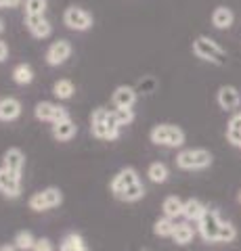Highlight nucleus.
I'll use <instances>...</instances> for the list:
<instances>
[{"mask_svg":"<svg viewBox=\"0 0 241 251\" xmlns=\"http://www.w3.org/2000/svg\"><path fill=\"white\" fill-rule=\"evenodd\" d=\"M90 132L95 138L101 140H115L120 136V126L115 122L113 111L99 107L90 115Z\"/></svg>","mask_w":241,"mask_h":251,"instance_id":"nucleus-1","label":"nucleus"},{"mask_svg":"<svg viewBox=\"0 0 241 251\" xmlns=\"http://www.w3.org/2000/svg\"><path fill=\"white\" fill-rule=\"evenodd\" d=\"M193 54L206 63H212V65H224L227 63V50L208 36H197L193 40Z\"/></svg>","mask_w":241,"mask_h":251,"instance_id":"nucleus-2","label":"nucleus"},{"mask_svg":"<svg viewBox=\"0 0 241 251\" xmlns=\"http://www.w3.org/2000/svg\"><path fill=\"white\" fill-rule=\"evenodd\" d=\"M149 138L153 145L176 149L185 145V132L174 124H160L149 132Z\"/></svg>","mask_w":241,"mask_h":251,"instance_id":"nucleus-3","label":"nucleus"},{"mask_svg":"<svg viewBox=\"0 0 241 251\" xmlns=\"http://www.w3.org/2000/svg\"><path fill=\"white\" fill-rule=\"evenodd\" d=\"M212 153L206 151V149H187L176 155V166L181 170H206L212 166Z\"/></svg>","mask_w":241,"mask_h":251,"instance_id":"nucleus-4","label":"nucleus"},{"mask_svg":"<svg viewBox=\"0 0 241 251\" xmlns=\"http://www.w3.org/2000/svg\"><path fill=\"white\" fill-rule=\"evenodd\" d=\"M61 203H63V193L55 186H49L40 193H34L32 197H29L27 205L34 211H46V209H53V207L61 205Z\"/></svg>","mask_w":241,"mask_h":251,"instance_id":"nucleus-5","label":"nucleus"},{"mask_svg":"<svg viewBox=\"0 0 241 251\" xmlns=\"http://www.w3.org/2000/svg\"><path fill=\"white\" fill-rule=\"evenodd\" d=\"M63 23L72 31H88L92 27V15L82 6H67L63 11Z\"/></svg>","mask_w":241,"mask_h":251,"instance_id":"nucleus-6","label":"nucleus"},{"mask_svg":"<svg viewBox=\"0 0 241 251\" xmlns=\"http://www.w3.org/2000/svg\"><path fill=\"white\" fill-rule=\"evenodd\" d=\"M197 228H199V234L204 237L208 243H214L216 237H218V230H220V216H218V211L216 209H208L204 211V216H201L197 220Z\"/></svg>","mask_w":241,"mask_h":251,"instance_id":"nucleus-7","label":"nucleus"},{"mask_svg":"<svg viewBox=\"0 0 241 251\" xmlns=\"http://www.w3.org/2000/svg\"><path fill=\"white\" fill-rule=\"evenodd\" d=\"M72 42L69 40H57V42H53L49 49H46V54H44V59L46 63H49L51 67H59V65H63V63L72 57Z\"/></svg>","mask_w":241,"mask_h":251,"instance_id":"nucleus-8","label":"nucleus"},{"mask_svg":"<svg viewBox=\"0 0 241 251\" xmlns=\"http://www.w3.org/2000/svg\"><path fill=\"white\" fill-rule=\"evenodd\" d=\"M34 115L38 117L40 122H59V120H65L69 117L67 109L61 107V105H55V103H49V100H42V103H38L36 109H34Z\"/></svg>","mask_w":241,"mask_h":251,"instance_id":"nucleus-9","label":"nucleus"},{"mask_svg":"<svg viewBox=\"0 0 241 251\" xmlns=\"http://www.w3.org/2000/svg\"><path fill=\"white\" fill-rule=\"evenodd\" d=\"M0 193L11 199H17L21 195V176L13 174V172L6 170L4 166L0 168Z\"/></svg>","mask_w":241,"mask_h":251,"instance_id":"nucleus-10","label":"nucleus"},{"mask_svg":"<svg viewBox=\"0 0 241 251\" xmlns=\"http://www.w3.org/2000/svg\"><path fill=\"white\" fill-rule=\"evenodd\" d=\"M26 27L38 40H44V38L53 34V25L44 15H26Z\"/></svg>","mask_w":241,"mask_h":251,"instance_id":"nucleus-11","label":"nucleus"},{"mask_svg":"<svg viewBox=\"0 0 241 251\" xmlns=\"http://www.w3.org/2000/svg\"><path fill=\"white\" fill-rule=\"evenodd\" d=\"M216 100H218V107L224 109V111H233L237 109L241 103V97H239V90L235 86H220L218 94H216Z\"/></svg>","mask_w":241,"mask_h":251,"instance_id":"nucleus-12","label":"nucleus"},{"mask_svg":"<svg viewBox=\"0 0 241 251\" xmlns=\"http://www.w3.org/2000/svg\"><path fill=\"white\" fill-rule=\"evenodd\" d=\"M136 182H141V180H138L136 170H132V168L120 170L118 174L113 176V180H111V193H113V195H120L124 188H128V186L136 184Z\"/></svg>","mask_w":241,"mask_h":251,"instance_id":"nucleus-13","label":"nucleus"},{"mask_svg":"<svg viewBox=\"0 0 241 251\" xmlns=\"http://www.w3.org/2000/svg\"><path fill=\"white\" fill-rule=\"evenodd\" d=\"M233 23H235V13H233L231 6H216L212 11V25L216 29H231Z\"/></svg>","mask_w":241,"mask_h":251,"instance_id":"nucleus-14","label":"nucleus"},{"mask_svg":"<svg viewBox=\"0 0 241 251\" xmlns=\"http://www.w3.org/2000/svg\"><path fill=\"white\" fill-rule=\"evenodd\" d=\"M4 168L11 170L13 174H23V166H26V155H23L21 149H9V151L4 153Z\"/></svg>","mask_w":241,"mask_h":251,"instance_id":"nucleus-15","label":"nucleus"},{"mask_svg":"<svg viewBox=\"0 0 241 251\" xmlns=\"http://www.w3.org/2000/svg\"><path fill=\"white\" fill-rule=\"evenodd\" d=\"M21 115V103L13 97L0 100V122H15Z\"/></svg>","mask_w":241,"mask_h":251,"instance_id":"nucleus-16","label":"nucleus"},{"mask_svg":"<svg viewBox=\"0 0 241 251\" xmlns=\"http://www.w3.org/2000/svg\"><path fill=\"white\" fill-rule=\"evenodd\" d=\"M76 132H78V126L72 120H69V117L53 124V136H55L57 140H61V143H65V140H72L76 136Z\"/></svg>","mask_w":241,"mask_h":251,"instance_id":"nucleus-17","label":"nucleus"},{"mask_svg":"<svg viewBox=\"0 0 241 251\" xmlns=\"http://www.w3.org/2000/svg\"><path fill=\"white\" fill-rule=\"evenodd\" d=\"M111 100L115 107H132L136 103V90L132 86H118L111 94Z\"/></svg>","mask_w":241,"mask_h":251,"instance_id":"nucleus-18","label":"nucleus"},{"mask_svg":"<svg viewBox=\"0 0 241 251\" xmlns=\"http://www.w3.org/2000/svg\"><path fill=\"white\" fill-rule=\"evenodd\" d=\"M13 82L19 84V86H27L34 82V69L29 63H19V65L13 67Z\"/></svg>","mask_w":241,"mask_h":251,"instance_id":"nucleus-19","label":"nucleus"},{"mask_svg":"<svg viewBox=\"0 0 241 251\" xmlns=\"http://www.w3.org/2000/svg\"><path fill=\"white\" fill-rule=\"evenodd\" d=\"M204 211H206V207H204V203L201 201H197V199H189V201H185V205H183V216L189 220H197L204 216Z\"/></svg>","mask_w":241,"mask_h":251,"instance_id":"nucleus-20","label":"nucleus"},{"mask_svg":"<svg viewBox=\"0 0 241 251\" xmlns=\"http://www.w3.org/2000/svg\"><path fill=\"white\" fill-rule=\"evenodd\" d=\"M193 237H195V230H193L191 224H176V228L172 232V239L176 245H187V243H191Z\"/></svg>","mask_w":241,"mask_h":251,"instance_id":"nucleus-21","label":"nucleus"},{"mask_svg":"<svg viewBox=\"0 0 241 251\" xmlns=\"http://www.w3.org/2000/svg\"><path fill=\"white\" fill-rule=\"evenodd\" d=\"M76 92V86L72 80H57L55 84H53V94L59 99V100H67L72 99Z\"/></svg>","mask_w":241,"mask_h":251,"instance_id":"nucleus-22","label":"nucleus"},{"mask_svg":"<svg viewBox=\"0 0 241 251\" xmlns=\"http://www.w3.org/2000/svg\"><path fill=\"white\" fill-rule=\"evenodd\" d=\"M227 140L233 147H239L241 145V117L239 113L231 117V122L227 126Z\"/></svg>","mask_w":241,"mask_h":251,"instance_id":"nucleus-23","label":"nucleus"},{"mask_svg":"<svg viewBox=\"0 0 241 251\" xmlns=\"http://www.w3.org/2000/svg\"><path fill=\"white\" fill-rule=\"evenodd\" d=\"M183 205L185 201H181L178 197H166L164 203H161V209H164V216L176 220L178 216H183Z\"/></svg>","mask_w":241,"mask_h":251,"instance_id":"nucleus-24","label":"nucleus"},{"mask_svg":"<svg viewBox=\"0 0 241 251\" xmlns=\"http://www.w3.org/2000/svg\"><path fill=\"white\" fill-rule=\"evenodd\" d=\"M115 197L122 199V201H126V203H134V201L145 197V186L141 182H136V184H132L128 188H124V191L120 195H115Z\"/></svg>","mask_w":241,"mask_h":251,"instance_id":"nucleus-25","label":"nucleus"},{"mask_svg":"<svg viewBox=\"0 0 241 251\" xmlns=\"http://www.w3.org/2000/svg\"><path fill=\"white\" fill-rule=\"evenodd\" d=\"M84 247V239L80 237V234H76V232H69L63 237V241H61V245H59V251H82Z\"/></svg>","mask_w":241,"mask_h":251,"instance_id":"nucleus-26","label":"nucleus"},{"mask_svg":"<svg viewBox=\"0 0 241 251\" xmlns=\"http://www.w3.org/2000/svg\"><path fill=\"white\" fill-rule=\"evenodd\" d=\"M174 228H176V220H174V218L164 216L161 220H158V222H155L153 232L158 234V237H172Z\"/></svg>","mask_w":241,"mask_h":251,"instance_id":"nucleus-27","label":"nucleus"},{"mask_svg":"<svg viewBox=\"0 0 241 251\" xmlns=\"http://www.w3.org/2000/svg\"><path fill=\"white\" fill-rule=\"evenodd\" d=\"M147 176H149L151 182L155 184H161V182H166L168 180V168H166V163H151L149 170H147Z\"/></svg>","mask_w":241,"mask_h":251,"instance_id":"nucleus-28","label":"nucleus"},{"mask_svg":"<svg viewBox=\"0 0 241 251\" xmlns=\"http://www.w3.org/2000/svg\"><path fill=\"white\" fill-rule=\"evenodd\" d=\"M34 243H36V239L32 237V232H29V230H19L17 234H15L13 245L17 247L19 251H32L34 249Z\"/></svg>","mask_w":241,"mask_h":251,"instance_id":"nucleus-29","label":"nucleus"},{"mask_svg":"<svg viewBox=\"0 0 241 251\" xmlns=\"http://www.w3.org/2000/svg\"><path fill=\"white\" fill-rule=\"evenodd\" d=\"M113 117H115V122H118V126L122 128V126H130L132 122H134V111H132V107H115Z\"/></svg>","mask_w":241,"mask_h":251,"instance_id":"nucleus-30","label":"nucleus"},{"mask_svg":"<svg viewBox=\"0 0 241 251\" xmlns=\"http://www.w3.org/2000/svg\"><path fill=\"white\" fill-rule=\"evenodd\" d=\"M235 239H237V228H235V226H233L231 222H222L216 241H218V243H233Z\"/></svg>","mask_w":241,"mask_h":251,"instance_id":"nucleus-31","label":"nucleus"},{"mask_svg":"<svg viewBox=\"0 0 241 251\" xmlns=\"http://www.w3.org/2000/svg\"><path fill=\"white\" fill-rule=\"evenodd\" d=\"M49 0H26V15H44Z\"/></svg>","mask_w":241,"mask_h":251,"instance_id":"nucleus-32","label":"nucleus"},{"mask_svg":"<svg viewBox=\"0 0 241 251\" xmlns=\"http://www.w3.org/2000/svg\"><path fill=\"white\" fill-rule=\"evenodd\" d=\"M32 251H53V243L49 239H38L34 243V249Z\"/></svg>","mask_w":241,"mask_h":251,"instance_id":"nucleus-33","label":"nucleus"},{"mask_svg":"<svg viewBox=\"0 0 241 251\" xmlns=\"http://www.w3.org/2000/svg\"><path fill=\"white\" fill-rule=\"evenodd\" d=\"M21 0H0V9H17Z\"/></svg>","mask_w":241,"mask_h":251,"instance_id":"nucleus-34","label":"nucleus"},{"mask_svg":"<svg viewBox=\"0 0 241 251\" xmlns=\"http://www.w3.org/2000/svg\"><path fill=\"white\" fill-rule=\"evenodd\" d=\"M6 59H9V44L0 40V63H4Z\"/></svg>","mask_w":241,"mask_h":251,"instance_id":"nucleus-35","label":"nucleus"},{"mask_svg":"<svg viewBox=\"0 0 241 251\" xmlns=\"http://www.w3.org/2000/svg\"><path fill=\"white\" fill-rule=\"evenodd\" d=\"M0 251H17V247H15V245H2V247H0Z\"/></svg>","mask_w":241,"mask_h":251,"instance_id":"nucleus-36","label":"nucleus"},{"mask_svg":"<svg viewBox=\"0 0 241 251\" xmlns=\"http://www.w3.org/2000/svg\"><path fill=\"white\" fill-rule=\"evenodd\" d=\"M2 31H4V19L0 17V34H2Z\"/></svg>","mask_w":241,"mask_h":251,"instance_id":"nucleus-37","label":"nucleus"},{"mask_svg":"<svg viewBox=\"0 0 241 251\" xmlns=\"http://www.w3.org/2000/svg\"><path fill=\"white\" fill-rule=\"evenodd\" d=\"M82 251H90V249H86V247H84V249H82Z\"/></svg>","mask_w":241,"mask_h":251,"instance_id":"nucleus-38","label":"nucleus"},{"mask_svg":"<svg viewBox=\"0 0 241 251\" xmlns=\"http://www.w3.org/2000/svg\"><path fill=\"white\" fill-rule=\"evenodd\" d=\"M143 251H151V249H143Z\"/></svg>","mask_w":241,"mask_h":251,"instance_id":"nucleus-39","label":"nucleus"},{"mask_svg":"<svg viewBox=\"0 0 241 251\" xmlns=\"http://www.w3.org/2000/svg\"><path fill=\"white\" fill-rule=\"evenodd\" d=\"M239 201H241V195H239Z\"/></svg>","mask_w":241,"mask_h":251,"instance_id":"nucleus-40","label":"nucleus"},{"mask_svg":"<svg viewBox=\"0 0 241 251\" xmlns=\"http://www.w3.org/2000/svg\"><path fill=\"white\" fill-rule=\"evenodd\" d=\"M239 117H241V111H239Z\"/></svg>","mask_w":241,"mask_h":251,"instance_id":"nucleus-41","label":"nucleus"},{"mask_svg":"<svg viewBox=\"0 0 241 251\" xmlns=\"http://www.w3.org/2000/svg\"><path fill=\"white\" fill-rule=\"evenodd\" d=\"M239 149H241V145H239Z\"/></svg>","mask_w":241,"mask_h":251,"instance_id":"nucleus-42","label":"nucleus"}]
</instances>
